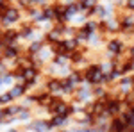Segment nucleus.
<instances>
[{
	"label": "nucleus",
	"mask_w": 134,
	"mask_h": 132,
	"mask_svg": "<svg viewBox=\"0 0 134 132\" xmlns=\"http://www.w3.org/2000/svg\"><path fill=\"white\" fill-rule=\"evenodd\" d=\"M21 16H23L21 9L16 4H11V5H7L5 9L0 13V27L5 29V27L14 25V23H18V21L21 20Z\"/></svg>",
	"instance_id": "nucleus-1"
},
{
	"label": "nucleus",
	"mask_w": 134,
	"mask_h": 132,
	"mask_svg": "<svg viewBox=\"0 0 134 132\" xmlns=\"http://www.w3.org/2000/svg\"><path fill=\"white\" fill-rule=\"evenodd\" d=\"M107 54H109V57L113 59V57H125V50H127V45H125V41L122 38H111V39L107 41Z\"/></svg>",
	"instance_id": "nucleus-2"
},
{
	"label": "nucleus",
	"mask_w": 134,
	"mask_h": 132,
	"mask_svg": "<svg viewBox=\"0 0 134 132\" xmlns=\"http://www.w3.org/2000/svg\"><path fill=\"white\" fill-rule=\"evenodd\" d=\"M21 52H25V48L20 47V45H16V43H13V45H4V47H2V59H4V61H14Z\"/></svg>",
	"instance_id": "nucleus-3"
},
{
	"label": "nucleus",
	"mask_w": 134,
	"mask_h": 132,
	"mask_svg": "<svg viewBox=\"0 0 134 132\" xmlns=\"http://www.w3.org/2000/svg\"><path fill=\"white\" fill-rule=\"evenodd\" d=\"M27 129H32L34 132H47L52 129L50 125V120H45V118H34L31 123H29V127Z\"/></svg>",
	"instance_id": "nucleus-4"
},
{
	"label": "nucleus",
	"mask_w": 134,
	"mask_h": 132,
	"mask_svg": "<svg viewBox=\"0 0 134 132\" xmlns=\"http://www.w3.org/2000/svg\"><path fill=\"white\" fill-rule=\"evenodd\" d=\"M18 32H20V39H32L34 38V32H36L34 21H23L20 27H18Z\"/></svg>",
	"instance_id": "nucleus-5"
},
{
	"label": "nucleus",
	"mask_w": 134,
	"mask_h": 132,
	"mask_svg": "<svg viewBox=\"0 0 134 132\" xmlns=\"http://www.w3.org/2000/svg\"><path fill=\"white\" fill-rule=\"evenodd\" d=\"M68 123H70V118H66V116L52 114V118H50V125H52V129H64V127H66Z\"/></svg>",
	"instance_id": "nucleus-6"
},
{
	"label": "nucleus",
	"mask_w": 134,
	"mask_h": 132,
	"mask_svg": "<svg viewBox=\"0 0 134 132\" xmlns=\"http://www.w3.org/2000/svg\"><path fill=\"white\" fill-rule=\"evenodd\" d=\"M9 93H11V96H13L14 100H18V98H23V96H25L27 89H25V86H23V84L16 82L14 86H11V88H9Z\"/></svg>",
	"instance_id": "nucleus-7"
},
{
	"label": "nucleus",
	"mask_w": 134,
	"mask_h": 132,
	"mask_svg": "<svg viewBox=\"0 0 134 132\" xmlns=\"http://www.w3.org/2000/svg\"><path fill=\"white\" fill-rule=\"evenodd\" d=\"M41 48H43V39H34L31 45L25 48V52H27V54H31V55H36Z\"/></svg>",
	"instance_id": "nucleus-8"
},
{
	"label": "nucleus",
	"mask_w": 134,
	"mask_h": 132,
	"mask_svg": "<svg viewBox=\"0 0 134 132\" xmlns=\"http://www.w3.org/2000/svg\"><path fill=\"white\" fill-rule=\"evenodd\" d=\"M11 102H14V98L11 96L9 91H4L2 95H0V105H7V104H11Z\"/></svg>",
	"instance_id": "nucleus-9"
},
{
	"label": "nucleus",
	"mask_w": 134,
	"mask_h": 132,
	"mask_svg": "<svg viewBox=\"0 0 134 132\" xmlns=\"http://www.w3.org/2000/svg\"><path fill=\"white\" fill-rule=\"evenodd\" d=\"M125 55H127L129 59H134V45H132V47H127V50H125Z\"/></svg>",
	"instance_id": "nucleus-10"
},
{
	"label": "nucleus",
	"mask_w": 134,
	"mask_h": 132,
	"mask_svg": "<svg viewBox=\"0 0 134 132\" xmlns=\"http://www.w3.org/2000/svg\"><path fill=\"white\" fill-rule=\"evenodd\" d=\"M2 120H4V116H2V111H0V123H2Z\"/></svg>",
	"instance_id": "nucleus-11"
},
{
	"label": "nucleus",
	"mask_w": 134,
	"mask_h": 132,
	"mask_svg": "<svg viewBox=\"0 0 134 132\" xmlns=\"http://www.w3.org/2000/svg\"><path fill=\"white\" fill-rule=\"evenodd\" d=\"M9 2H11V4H16V2H18V0H9Z\"/></svg>",
	"instance_id": "nucleus-12"
}]
</instances>
